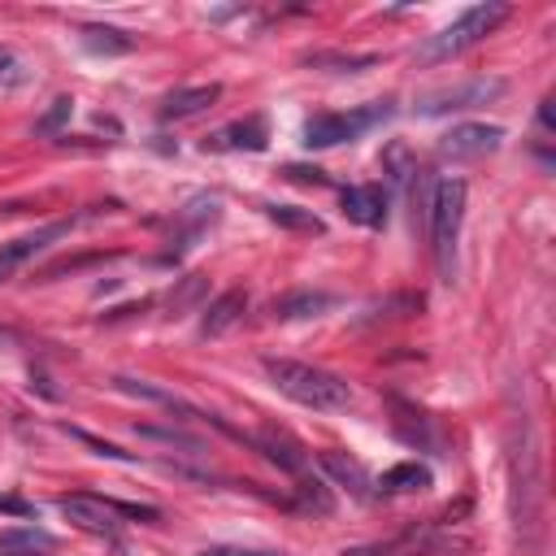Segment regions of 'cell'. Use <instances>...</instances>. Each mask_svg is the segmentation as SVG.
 <instances>
[{"instance_id": "9a60e30c", "label": "cell", "mask_w": 556, "mask_h": 556, "mask_svg": "<svg viewBox=\"0 0 556 556\" xmlns=\"http://www.w3.org/2000/svg\"><path fill=\"white\" fill-rule=\"evenodd\" d=\"M430 482H434L430 465H421V460H400V465H391V469L378 478V491H382V495H417V491H430Z\"/></svg>"}, {"instance_id": "7c38bea8", "label": "cell", "mask_w": 556, "mask_h": 556, "mask_svg": "<svg viewBox=\"0 0 556 556\" xmlns=\"http://www.w3.org/2000/svg\"><path fill=\"white\" fill-rule=\"evenodd\" d=\"M343 204V217L356 222V226H382L387 222V191L378 182H365V187H348L339 195Z\"/></svg>"}, {"instance_id": "4fadbf2b", "label": "cell", "mask_w": 556, "mask_h": 556, "mask_svg": "<svg viewBox=\"0 0 556 556\" xmlns=\"http://www.w3.org/2000/svg\"><path fill=\"white\" fill-rule=\"evenodd\" d=\"M217 96H222V87H217V83L178 87V91H169V96L161 100V117H165V122H174V117H195V113H204Z\"/></svg>"}, {"instance_id": "484cf974", "label": "cell", "mask_w": 556, "mask_h": 556, "mask_svg": "<svg viewBox=\"0 0 556 556\" xmlns=\"http://www.w3.org/2000/svg\"><path fill=\"white\" fill-rule=\"evenodd\" d=\"M65 430H70V426H65ZM70 434H74L78 443H87L91 452H100V456H109V460H135V456H130V452H122L117 443H104V439H96V434H87V430H70Z\"/></svg>"}, {"instance_id": "30bf717a", "label": "cell", "mask_w": 556, "mask_h": 556, "mask_svg": "<svg viewBox=\"0 0 556 556\" xmlns=\"http://www.w3.org/2000/svg\"><path fill=\"white\" fill-rule=\"evenodd\" d=\"M443 547H452V539H439V534H426V530H408L400 539L348 547L343 556H426V552H443Z\"/></svg>"}, {"instance_id": "8992f818", "label": "cell", "mask_w": 556, "mask_h": 556, "mask_svg": "<svg viewBox=\"0 0 556 556\" xmlns=\"http://www.w3.org/2000/svg\"><path fill=\"white\" fill-rule=\"evenodd\" d=\"M504 91V83L500 78H469V83H456V87H443V91H430L421 104H417V113H426V117H439V113H460V109H478V104H486V100H495Z\"/></svg>"}, {"instance_id": "5bb4252c", "label": "cell", "mask_w": 556, "mask_h": 556, "mask_svg": "<svg viewBox=\"0 0 556 556\" xmlns=\"http://www.w3.org/2000/svg\"><path fill=\"white\" fill-rule=\"evenodd\" d=\"M243 308H248V295L239 291V287H230V291H222L208 308H204V317H200V334L204 339H213V334H226L239 317H243Z\"/></svg>"}, {"instance_id": "603a6c76", "label": "cell", "mask_w": 556, "mask_h": 556, "mask_svg": "<svg viewBox=\"0 0 556 556\" xmlns=\"http://www.w3.org/2000/svg\"><path fill=\"white\" fill-rule=\"evenodd\" d=\"M378 56L374 52H317V56H308V65H334V70H365V65H374Z\"/></svg>"}, {"instance_id": "2e32d148", "label": "cell", "mask_w": 556, "mask_h": 556, "mask_svg": "<svg viewBox=\"0 0 556 556\" xmlns=\"http://www.w3.org/2000/svg\"><path fill=\"white\" fill-rule=\"evenodd\" d=\"M391 426H395V434L408 443V447H434V426H430V417L426 413H417L413 404H404V400H391Z\"/></svg>"}, {"instance_id": "9c48e42d", "label": "cell", "mask_w": 556, "mask_h": 556, "mask_svg": "<svg viewBox=\"0 0 556 556\" xmlns=\"http://www.w3.org/2000/svg\"><path fill=\"white\" fill-rule=\"evenodd\" d=\"M252 447H256L265 460H274L282 473H304V469H308V447H304L291 430H282V426H261V430L252 434Z\"/></svg>"}, {"instance_id": "f1b7e54d", "label": "cell", "mask_w": 556, "mask_h": 556, "mask_svg": "<svg viewBox=\"0 0 556 556\" xmlns=\"http://www.w3.org/2000/svg\"><path fill=\"white\" fill-rule=\"evenodd\" d=\"M282 174H287V178H295V182H317V187L326 182V174H321V169H308V165H287Z\"/></svg>"}, {"instance_id": "7a4b0ae2", "label": "cell", "mask_w": 556, "mask_h": 556, "mask_svg": "<svg viewBox=\"0 0 556 556\" xmlns=\"http://www.w3.org/2000/svg\"><path fill=\"white\" fill-rule=\"evenodd\" d=\"M460 217H465V182L460 178H439L434 200H430V248H434V269L443 282L456 278V239H460Z\"/></svg>"}, {"instance_id": "3957f363", "label": "cell", "mask_w": 556, "mask_h": 556, "mask_svg": "<svg viewBox=\"0 0 556 556\" xmlns=\"http://www.w3.org/2000/svg\"><path fill=\"white\" fill-rule=\"evenodd\" d=\"M508 17V4H473V9H465L452 26H443L439 35H430L421 48H417V61L421 65H434V61H447V56H456V52H465L469 43H478L482 35H491L500 22Z\"/></svg>"}, {"instance_id": "ba28073f", "label": "cell", "mask_w": 556, "mask_h": 556, "mask_svg": "<svg viewBox=\"0 0 556 556\" xmlns=\"http://www.w3.org/2000/svg\"><path fill=\"white\" fill-rule=\"evenodd\" d=\"M70 226H74V222H48V226H39V230H26V235H17V239L0 243V282H4V278H13V274H17L30 256H39L48 243L65 239V235H70Z\"/></svg>"}, {"instance_id": "5b68a950", "label": "cell", "mask_w": 556, "mask_h": 556, "mask_svg": "<svg viewBox=\"0 0 556 556\" xmlns=\"http://www.w3.org/2000/svg\"><path fill=\"white\" fill-rule=\"evenodd\" d=\"M382 117H391V104L378 100V104H365L356 113H317L304 122V143L308 148H334V143H348L356 135H365L369 126H378Z\"/></svg>"}, {"instance_id": "4316f807", "label": "cell", "mask_w": 556, "mask_h": 556, "mask_svg": "<svg viewBox=\"0 0 556 556\" xmlns=\"http://www.w3.org/2000/svg\"><path fill=\"white\" fill-rule=\"evenodd\" d=\"M17 83H26L22 61H17L9 48H0V87H17Z\"/></svg>"}, {"instance_id": "cb8c5ba5", "label": "cell", "mask_w": 556, "mask_h": 556, "mask_svg": "<svg viewBox=\"0 0 556 556\" xmlns=\"http://www.w3.org/2000/svg\"><path fill=\"white\" fill-rule=\"evenodd\" d=\"M295 495H300V508H308V513H330V508H334L330 491H326V486H321L317 478H313V482L304 478V482L295 486Z\"/></svg>"}, {"instance_id": "6da1fadb", "label": "cell", "mask_w": 556, "mask_h": 556, "mask_svg": "<svg viewBox=\"0 0 556 556\" xmlns=\"http://www.w3.org/2000/svg\"><path fill=\"white\" fill-rule=\"evenodd\" d=\"M265 378L295 404L304 408H317V413H330V408H348L352 404V391L343 378H334L330 369H317L308 361H291V356H265L261 361Z\"/></svg>"}, {"instance_id": "ffe728a7", "label": "cell", "mask_w": 556, "mask_h": 556, "mask_svg": "<svg viewBox=\"0 0 556 556\" xmlns=\"http://www.w3.org/2000/svg\"><path fill=\"white\" fill-rule=\"evenodd\" d=\"M83 35V48L87 52H100V56H122V52H130L135 48V39L126 35V30H117V26H83L78 30Z\"/></svg>"}, {"instance_id": "f546056e", "label": "cell", "mask_w": 556, "mask_h": 556, "mask_svg": "<svg viewBox=\"0 0 556 556\" xmlns=\"http://www.w3.org/2000/svg\"><path fill=\"white\" fill-rule=\"evenodd\" d=\"M0 513H17V517H30L35 508H30V504H22V500H0Z\"/></svg>"}, {"instance_id": "277c9868", "label": "cell", "mask_w": 556, "mask_h": 556, "mask_svg": "<svg viewBox=\"0 0 556 556\" xmlns=\"http://www.w3.org/2000/svg\"><path fill=\"white\" fill-rule=\"evenodd\" d=\"M56 508L87 534H104V539H117V517H139V521H156L161 513L148 508V504H122V500H100V495H61Z\"/></svg>"}, {"instance_id": "d6986e66", "label": "cell", "mask_w": 556, "mask_h": 556, "mask_svg": "<svg viewBox=\"0 0 556 556\" xmlns=\"http://www.w3.org/2000/svg\"><path fill=\"white\" fill-rule=\"evenodd\" d=\"M265 217L282 230H295V235H321L326 230V222L313 208H300V204H265Z\"/></svg>"}, {"instance_id": "44dd1931", "label": "cell", "mask_w": 556, "mask_h": 556, "mask_svg": "<svg viewBox=\"0 0 556 556\" xmlns=\"http://www.w3.org/2000/svg\"><path fill=\"white\" fill-rule=\"evenodd\" d=\"M204 300V278L200 274H191V278H182L178 282V291H169V300H165V308H169V317H182L187 308H195Z\"/></svg>"}, {"instance_id": "d4e9b609", "label": "cell", "mask_w": 556, "mask_h": 556, "mask_svg": "<svg viewBox=\"0 0 556 556\" xmlns=\"http://www.w3.org/2000/svg\"><path fill=\"white\" fill-rule=\"evenodd\" d=\"M70 113H74V100H70V96H56V100H52V109L35 122V135H56V130H61V122H70Z\"/></svg>"}, {"instance_id": "7402d4cb", "label": "cell", "mask_w": 556, "mask_h": 556, "mask_svg": "<svg viewBox=\"0 0 556 556\" xmlns=\"http://www.w3.org/2000/svg\"><path fill=\"white\" fill-rule=\"evenodd\" d=\"M382 169H387L391 182H408V178L417 174V165H413V156H408L404 143H391V148L382 152Z\"/></svg>"}, {"instance_id": "ac0fdd59", "label": "cell", "mask_w": 556, "mask_h": 556, "mask_svg": "<svg viewBox=\"0 0 556 556\" xmlns=\"http://www.w3.org/2000/svg\"><path fill=\"white\" fill-rule=\"evenodd\" d=\"M330 304H334V295H326V291H287V295H278L269 308H274V317L291 321V317H317V313L330 308Z\"/></svg>"}, {"instance_id": "8fae6325", "label": "cell", "mask_w": 556, "mask_h": 556, "mask_svg": "<svg viewBox=\"0 0 556 556\" xmlns=\"http://www.w3.org/2000/svg\"><path fill=\"white\" fill-rule=\"evenodd\" d=\"M265 139H269L265 122L261 117H243V122H230L217 135H208L204 139V152H261Z\"/></svg>"}, {"instance_id": "e0dca14e", "label": "cell", "mask_w": 556, "mask_h": 556, "mask_svg": "<svg viewBox=\"0 0 556 556\" xmlns=\"http://www.w3.org/2000/svg\"><path fill=\"white\" fill-rule=\"evenodd\" d=\"M321 469L356 500H369V473L361 469V460H352L348 452H321Z\"/></svg>"}, {"instance_id": "4dcf8cb0", "label": "cell", "mask_w": 556, "mask_h": 556, "mask_svg": "<svg viewBox=\"0 0 556 556\" xmlns=\"http://www.w3.org/2000/svg\"><path fill=\"white\" fill-rule=\"evenodd\" d=\"M9 556H43V552H9Z\"/></svg>"}, {"instance_id": "52a82bcc", "label": "cell", "mask_w": 556, "mask_h": 556, "mask_svg": "<svg viewBox=\"0 0 556 556\" xmlns=\"http://www.w3.org/2000/svg\"><path fill=\"white\" fill-rule=\"evenodd\" d=\"M504 143V130L491 126V122H460L452 126L443 139H439V156H452V161H478L486 152H495Z\"/></svg>"}, {"instance_id": "83f0119b", "label": "cell", "mask_w": 556, "mask_h": 556, "mask_svg": "<svg viewBox=\"0 0 556 556\" xmlns=\"http://www.w3.org/2000/svg\"><path fill=\"white\" fill-rule=\"evenodd\" d=\"M200 556H282V552H252V547H222V543H213Z\"/></svg>"}]
</instances>
